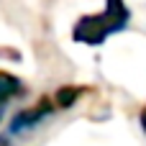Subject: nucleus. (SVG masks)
<instances>
[{
  "mask_svg": "<svg viewBox=\"0 0 146 146\" xmlns=\"http://www.w3.org/2000/svg\"><path fill=\"white\" fill-rule=\"evenodd\" d=\"M85 90H87V87H82V85H62V87L56 90V95H54V105L62 108V110H69V108L80 100V95H82Z\"/></svg>",
  "mask_w": 146,
  "mask_h": 146,
  "instance_id": "20e7f679",
  "label": "nucleus"
},
{
  "mask_svg": "<svg viewBox=\"0 0 146 146\" xmlns=\"http://www.w3.org/2000/svg\"><path fill=\"white\" fill-rule=\"evenodd\" d=\"M23 92H26V85H23L15 74H10V72H3V69H0V118H3L5 105H8L13 98L23 95Z\"/></svg>",
  "mask_w": 146,
  "mask_h": 146,
  "instance_id": "7ed1b4c3",
  "label": "nucleus"
},
{
  "mask_svg": "<svg viewBox=\"0 0 146 146\" xmlns=\"http://www.w3.org/2000/svg\"><path fill=\"white\" fill-rule=\"evenodd\" d=\"M139 123H141V128H144V133H146V108L139 113Z\"/></svg>",
  "mask_w": 146,
  "mask_h": 146,
  "instance_id": "39448f33",
  "label": "nucleus"
},
{
  "mask_svg": "<svg viewBox=\"0 0 146 146\" xmlns=\"http://www.w3.org/2000/svg\"><path fill=\"white\" fill-rule=\"evenodd\" d=\"M54 110H56L54 100H51L49 95H41V98L36 100V105L23 108V110H18V113L13 115V121H10V133L18 136V133H28V131L38 128V123H41L44 118H49Z\"/></svg>",
  "mask_w": 146,
  "mask_h": 146,
  "instance_id": "f03ea898",
  "label": "nucleus"
},
{
  "mask_svg": "<svg viewBox=\"0 0 146 146\" xmlns=\"http://www.w3.org/2000/svg\"><path fill=\"white\" fill-rule=\"evenodd\" d=\"M128 23H131V10L126 0H105V10L82 15L72 26V41L85 46H103L105 38L126 31Z\"/></svg>",
  "mask_w": 146,
  "mask_h": 146,
  "instance_id": "f257e3e1",
  "label": "nucleus"
},
{
  "mask_svg": "<svg viewBox=\"0 0 146 146\" xmlns=\"http://www.w3.org/2000/svg\"><path fill=\"white\" fill-rule=\"evenodd\" d=\"M0 146H13V144H10V139H8L5 133H0Z\"/></svg>",
  "mask_w": 146,
  "mask_h": 146,
  "instance_id": "423d86ee",
  "label": "nucleus"
}]
</instances>
